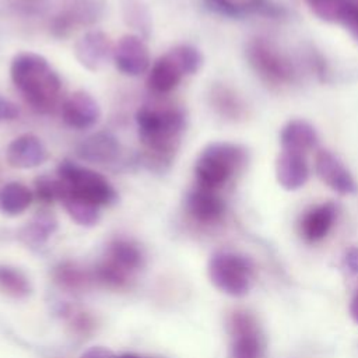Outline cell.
I'll list each match as a JSON object with an SVG mask.
<instances>
[{
    "label": "cell",
    "mask_w": 358,
    "mask_h": 358,
    "mask_svg": "<svg viewBox=\"0 0 358 358\" xmlns=\"http://www.w3.org/2000/svg\"><path fill=\"white\" fill-rule=\"evenodd\" d=\"M138 137L145 148V164L164 169L173 159L186 126L185 113L178 108L143 106L136 115Z\"/></svg>",
    "instance_id": "6da1fadb"
},
{
    "label": "cell",
    "mask_w": 358,
    "mask_h": 358,
    "mask_svg": "<svg viewBox=\"0 0 358 358\" xmlns=\"http://www.w3.org/2000/svg\"><path fill=\"white\" fill-rule=\"evenodd\" d=\"M10 76L32 109L46 113L55 108L62 80L43 56L32 52L18 53L11 62Z\"/></svg>",
    "instance_id": "7a4b0ae2"
},
{
    "label": "cell",
    "mask_w": 358,
    "mask_h": 358,
    "mask_svg": "<svg viewBox=\"0 0 358 358\" xmlns=\"http://www.w3.org/2000/svg\"><path fill=\"white\" fill-rule=\"evenodd\" d=\"M243 158V150L235 144H208L194 164V175L199 186L211 190L221 187L236 172Z\"/></svg>",
    "instance_id": "3957f363"
},
{
    "label": "cell",
    "mask_w": 358,
    "mask_h": 358,
    "mask_svg": "<svg viewBox=\"0 0 358 358\" xmlns=\"http://www.w3.org/2000/svg\"><path fill=\"white\" fill-rule=\"evenodd\" d=\"M57 173L66 192L98 207L109 206L117 199L116 190L105 176L70 159L59 164Z\"/></svg>",
    "instance_id": "277c9868"
},
{
    "label": "cell",
    "mask_w": 358,
    "mask_h": 358,
    "mask_svg": "<svg viewBox=\"0 0 358 358\" xmlns=\"http://www.w3.org/2000/svg\"><path fill=\"white\" fill-rule=\"evenodd\" d=\"M250 266L246 259L227 252L214 255L208 263L213 284L232 296H242L250 287Z\"/></svg>",
    "instance_id": "5b68a950"
},
{
    "label": "cell",
    "mask_w": 358,
    "mask_h": 358,
    "mask_svg": "<svg viewBox=\"0 0 358 358\" xmlns=\"http://www.w3.org/2000/svg\"><path fill=\"white\" fill-rule=\"evenodd\" d=\"M248 59L255 71L268 83L287 84L294 77L288 59L270 42L263 39L252 41L248 46Z\"/></svg>",
    "instance_id": "8992f818"
},
{
    "label": "cell",
    "mask_w": 358,
    "mask_h": 358,
    "mask_svg": "<svg viewBox=\"0 0 358 358\" xmlns=\"http://www.w3.org/2000/svg\"><path fill=\"white\" fill-rule=\"evenodd\" d=\"M103 14V0H74L53 17L50 31L56 38H67L81 27L96 24Z\"/></svg>",
    "instance_id": "52a82bcc"
},
{
    "label": "cell",
    "mask_w": 358,
    "mask_h": 358,
    "mask_svg": "<svg viewBox=\"0 0 358 358\" xmlns=\"http://www.w3.org/2000/svg\"><path fill=\"white\" fill-rule=\"evenodd\" d=\"M116 69L130 77L140 76L150 67V52L138 35H124L113 48L112 56Z\"/></svg>",
    "instance_id": "ba28073f"
},
{
    "label": "cell",
    "mask_w": 358,
    "mask_h": 358,
    "mask_svg": "<svg viewBox=\"0 0 358 358\" xmlns=\"http://www.w3.org/2000/svg\"><path fill=\"white\" fill-rule=\"evenodd\" d=\"M74 56L87 70L98 71L103 69L113 56L112 42L109 36L101 31H88L76 42Z\"/></svg>",
    "instance_id": "9c48e42d"
},
{
    "label": "cell",
    "mask_w": 358,
    "mask_h": 358,
    "mask_svg": "<svg viewBox=\"0 0 358 358\" xmlns=\"http://www.w3.org/2000/svg\"><path fill=\"white\" fill-rule=\"evenodd\" d=\"M62 117L69 127L84 130L99 122L101 108L92 95L85 91H76L63 102Z\"/></svg>",
    "instance_id": "30bf717a"
},
{
    "label": "cell",
    "mask_w": 358,
    "mask_h": 358,
    "mask_svg": "<svg viewBox=\"0 0 358 358\" xmlns=\"http://www.w3.org/2000/svg\"><path fill=\"white\" fill-rule=\"evenodd\" d=\"M6 157L10 166L31 169L42 165L48 159L49 152L39 137L34 134H22L8 144Z\"/></svg>",
    "instance_id": "8fae6325"
},
{
    "label": "cell",
    "mask_w": 358,
    "mask_h": 358,
    "mask_svg": "<svg viewBox=\"0 0 358 358\" xmlns=\"http://www.w3.org/2000/svg\"><path fill=\"white\" fill-rule=\"evenodd\" d=\"M315 171L330 189L340 194H351L357 190V185L351 173L330 151L323 150L316 154Z\"/></svg>",
    "instance_id": "7c38bea8"
},
{
    "label": "cell",
    "mask_w": 358,
    "mask_h": 358,
    "mask_svg": "<svg viewBox=\"0 0 358 358\" xmlns=\"http://www.w3.org/2000/svg\"><path fill=\"white\" fill-rule=\"evenodd\" d=\"M80 159L90 164H112L120 155V143L109 131H98L84 138L76 148Z\"/></svg>",
    "instance_id": "4fadbf2b"
},
{
    "label": "cell",
    "mask_w": 358,
    "mask_h": 358,
    "mask_svg": "<svg viewBox=\"0 0 358 358\" xmlns=\"http://www.w3.org/2000/svg\"><path fill=\"white\" fill-rule=\"evenodd\" d=\"M275 175L278 183L287 190H295L303 186L309 176L305 154L282 150L277 158Z\"/></svg>",
    "instance_id": "5bb4252c"
},
{
    "label": "cell",
    "mask_w": 358,
    "mask_h": 358,
    "mask_svg": "<svg viewBox=\"0 0 358 358\" xmlns=\"http://www.w3.org/2000/svg\"><path fill=\"white\" fill-rule=\"evenodd\" d=\"M186 206L192 217L200 222H214L224 213V201L215 190L201 186L189 193Z\"/></svg>",
    "instance_id": "9a60e30c"
},
{
    "label": "cell",
    "mask_w": 358,
    "mask_h": 358,
    "mask_svg": "<svg viewBox=\"0 0 358 358\" xmlns=\"http://www.w3.org/2000/svg\"><path fill=\"white\" fill-rule=\"evenodd\" d=\"M182 76L183 73L178 62L168 52L152 64L147 83L154 92L164 94V92L172 91L179 84Z\"/></svg>",
    "instance_id": "2e32d148"
},
{
    "label": "cell",
    "mask_w": 358,
    "mask_h": 358,
    "mask_svg": "<svg viewBox=\"0 0 358 358\" xmlns=\"http://www.w3.org/2000/svg\"><path fill=\"white\" fill-rule=\"evenodd\" d=\"M317 136L315 129L299 119L288 122L280 134L281 147L285 151L306 154L309 150H312L316 144Z\"/></svg>",
    "instance_id": "e0dca14e"
},
{
    "label": "cell",
    "mask_w": 358,
    "mask_h": 358,
    "mask_svg": "<svg viewBox=\"0 0 358 358\" xmlns=\"http://www.w3.org/2000/svg\"><path fill=\"white\" fill-rule=\"evenodd\" d=\"M336 217V208L333 204L326 203L312 208L305 214L301 222V231L305 239L308 241H319L331 228Z\"/></svg>",
    "instance_id": "ac0fdd59"
},
{
    "label": "cell",
    "mask_w": 358,
    "mask_h": 358,
    "mask_svg": "<svg viewBox=\"0 0 358 358\" xmlns=\"http://www.w3.org/2000/svg\"><path fill=\"white\" fill-rule=\"evenodd\" d=\"M59 200L62 201L64 210L71 217V220H74L77 224L83 227H92L99 221V207L66 192L63 183Z\"/></svg>",
    "instance_id": "d6986e66"
},
{
    "label": "cell",
    "mask_w": 358,
    "mask_h": 358,
    "mask_svg": "<svg viewBox=\"0 0 358 358\" xmlns=\"http://www.w3.org/2000/svg\"><path fill=\"white\" fill-rule=\"evenodd\" d=\"M32 192L20 182H8L0 187V211L7 215L24 213L32 203Z\"/></svg>",
    "instance_id": "ffe728a7"
},
{
    "label": "cell",
    "mask_w": 358,
    "mask_h": 358,
    "mask_svg": "<svg viewBox=\"0 0 358 358\" xmlns=\"http://www.w3.org/2000/svg\"><path fill=\"white\" fill-rule=\"evenodd\" d=\"M105 259L115 263L130 274L136 271L143 263V255L140 249L134 243L124 239L113 241L106 250Z\"/></svg>",
    "instance_id": "44dd1931"
},
{
    "label": "cell",
    "mask_w": 358,
    "mask_h": 358,
    "mask_svg": "<svg viewBox=\"0 0 358 358\" xmlns=\"http://www.w3.org/2000/svg\"><path fill=\"white\" fill-rule=\"evenodd\" d=\"M53 277L62 288L70 291L83 289L88 287V284L94 280V275L90 271L71 262H64L59 264L53 271Z\"/></svg>",
    "instance_id": "7402d4cb"
},
{
    "label": "cell",
    "mask_w": 358,
    "mask_h": 358,
    "mask_svg": "<svg viewBox=\"0 0 358 358\" xmlns=\"http://www.w3.org/2000/svg\"><path fill=\"white\" fill-rule=\"evenodd\" d=\"M122 15L130 28L147 38L151 31V14L141 0H123Z\"/></svg>",
    "instance_id": "603a6c76"
},
{
    "label": "cell",
    "mask_w": 358,
    "mask_h": 358,
    "mask_svg": "<svg viewBox=\"0 0 358 358\" xmlns=\"http://www.w3.org/2000/svg\"><path fill=\"white\" fill-rule=\"evenodd\" d=\"M56 229V220L52 214L42 211L20 232L21 239L29 245L43 243Z\"/></svg>",
    "instance_id": "cb8c5ba5"
},
{
    "label": "cell",
    "mask_w": 358,
    "mask_h": 358,
    "mask_svg": "<svg viewBox=\"0 0 358 358\" xmlns=\"http://www.w3.org/2000/svg\"><path fill=\"white\" fill-rule=\"evenodd\" d=\"M0 291L13 298H24L29 294L31 285L20 270L11 266H0Z\"/></svg>",
    "instance_id": "d4e9b609"
},
{
    "label": "cell",
    "mask_w": 358,
    "mask_h": 358,
    "mask_svg": "<svg viewBox=\"0 0 358 358\" xmlns=\"http://www.w3.org/2000/svg\"><path fill=\"white\" fill-rule=\"evenodd\" d=\"M235 340L232 344L231 358H260L262 347L256 336L255 327L232 333Z\"/></svg>",
    "instance_id": "484cf974"
},
{
    "label": "cell",
    "mask_w": 358,
    "mask_h": 358,
    "mask_svg": "<svg viewBox=\"0 0 358 358\" xmlns=\"http://www.w3.org/2000/svg\"><path fill=\"white\" fill-rule=\"evenodd\" d=\"M211 103L221 115L227 117H239L243 110L239 98L231 90L222 85H217L211 90Z\"/></svg>",
    "instance_id": "4316f807"
},
{
    "label": "cell",
    "mask_w": 358,
    "mask_h": 358,
    "mask_svg": "<svg viewBox=\"0 0 358 358\" xmlns=\"http://www.w3.org/2000/svg\"><path fill=\"white\" fill-rule=\"evenodd\" d=\"M178 62L183 76L196 74L203 66V55L192 45H179L169 52Z\"/></svg>",
    "instance_id": "83f0119b"
},
{
    "label": "cell",
    "mask_w": 358,
    "mask_h": 358,
    "mask_svg": "<svg viewBox=\"0 0 358 358\" xmlns=\"http://www.w3.org/2000/svg\"><path fill=\"white\" fill-rule=\"evenodd\" d=\"M309 10L320 20L341 22L345 0H305Z\"/></svg>",
    "instance_id": "f1b7e54d"
},
{
    "label": "cell",
    "mask_w": 358,
    "mask_h": 358,
    "mask_svg": "<svg viewBox=\"0 0 358 358\" xmlns=\"http://www.w3.org/2000/svg\"><path fill=\"white\" fill-rule=\"evenodd\" d=\"M217 11L228 15H243L256 10L262 0H207Z\"/></svg>",
    "instance_id": "f546056e"
},
{
    "label": "cell",
    "mask_w": 358,
    "mask_h": 358,
    "mask_svg": "<svg viewBox=\"0 0 358 358\" xmlns=\"http://www.w3.org/2000/svg\"><path fill=\"white\" fill-rule=\"evenodd\" d=\"M62 190L60 179L50 178L48 175H41L35 179V193L36 196L46 203H50L53 200H59Z\"/></svg>",
    "instance_id": "4dcf8cb0"
},
{
    "label": "cell",
    "mask_w": 358,
    "mask_h": 358,
    "mask_svg": "<svg viewBox=\"0 0 358 358\" xmlns=\"http://www.w3.org/2000/svg\"><path fill=\"white\" fill-rule=\"evenodd\" d=\"M67 317H69V322L70 324L73 326V329L77 331V333H90L94 327V322H92V317L83 312V310H77V309H69L67 312Z\"/></svg>",
    "instance_id": "1f68e13d"
},
{
    "label": "cell",
    "mask_w": 358,
    "mask_h": 358,
    "mask_svg": "<svg viewBox=\"0 0 358 358\" xmlns=\"http://www.w3.org/2000/svg\"><path fill=\"white\" fill-rule=\"evenodd\" d=\"M341 24H344L358 39V0H345Z\"/></svg>",
    "instance_id": "d6a6232c"
},
{
    "label": "cell",
    "mask_w": 358,
    "mask_h": 358,
    "mask_svg": "<svg viewBox=\"0 0 358 358\" xmlns=\"http://www.w3.org/2000/svg\"><path fill=\"white\" fill-rule=\"evenodd\" d=\"M20 110L17 105L0 95V122L3 120H13L18 116Z\"/></svg>",
    "instance_id": "836d02e7"
},
{
    "label": "cell",
    "mask_w": 358,
    "mask_h": 358,
    "mask_svg": "<svg viewBox=\"0 0 358 358\" xmlns=\"http://www.w3.org/2000/svg\"><path fill=\"white\" fill-rule=\"evenodd\" d=\"M81 358H117L112 351H109L108 348L103 347H92L90 350H87Z\"/></svg>",
    "instance_id": "e575fe53"
},
{
    "label": "cell",
    "mask_w": 358,
    "mask_h": 358,
    "mask_svg": "<svg viewBox=\"0 0 358 358\" xmlns=\"http://www.w3.org/2000/svg\"><path fill=\"white\" fill-rule=\"evenodd\" d=\"M345 264L352 273H358V248H351L345 255Z\"/></svg>",
    "instance_id": "d590c367"
},
{
    "label": "cell",
    "mask_w": 358,
    "mask_h": 358,
    "mask_svg": "<svg viewBox=\"0 0 358 358\" xmlns=\"http://www.w3.org/2000/svg\"><path fill=\"white\" fill-rule=\"evenodd\" d=\"M350 313L352 316V319L358 323V292L355 294V296L352 298L351 301V305H350Z\"/></svg>",
    "instance_id": "8d00e7d4"
},
{
    "label": "cell",
    "mask_w": 358,
    "mask_h": 358,
    "mask_svg": "<svg viewBox=\"0 0 358 358\" xmlns=\"http://www.w3.org/2000/svg\"><path fill=\"white\" fill-rule=\"evenodd\" d=\"M117 358H144V357H138V355H134V354H124V355H120Z\"/></svg>",
    "instance_id": "74e56055"
}]
</instances>
